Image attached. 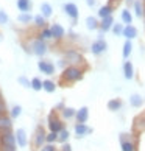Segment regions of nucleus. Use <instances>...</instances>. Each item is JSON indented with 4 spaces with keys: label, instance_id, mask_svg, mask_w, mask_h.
Listing matches in <instances>:
<instances>
[{
    "label": "nucleus",
    "instance_id": "f8f14e48",
    "mask_svg": "<svg viewBox=\"0 0 145 151\" xmlns=\"http://www.w3.org/2000/svg\"><path fill=\"white\" fill-rule=\"evenodd\" d=\"M114 24H115V20H114V16H108V17H103V19H100V28H98V33L102 35V37H103V35H105V33H108V31H111V30H113Z\"/></svg>",
    "mask_w": 145,
    "mask_h": 151
},
{
    "label": "nucleus",
    "instance_id": "423d86ee",
    "mask_svg": "<svg viewBox=\"0 0 145 151\" xmlns=\"http://www.w3.org/2000/svg\"><path fill=\"white\" fill-rule=\"evenodd\" d=\"M89 48H91V53L94 56H102V55H105L108 52V42L103 37H97L95 41L91 42Z\"/></svg>",
    "mask_w": 145,
    "mask_h": 151
},
{
    "label": "nucleus",
    "instance_id": "37998d69",
    "mask_svg": "<svg viewBox=\"0 0 145 151\" xmlns=\"http://www.w3.org/2000/svg\"><path fill=\"white\" fill-rule=\"evenodd\" d=\"M59 151H74V150H72V145H70L69 142H66V143H63V145H61Z\"/></svg>",
    "mask_w": 145,
    "mask_h": 151
},
{
    "label": "nucleus",
    "instance_id": "c9c22d12",
    "mask_svg": "<svg viewBox=\"0 0 145 151\" xmlns=\"http://www.w3.org/2000/svg\"><path fill=\"white\" fill-rule=\"evenodd\" d=\"M42 81L39 76H35V78H31V89L35 92H39V91H42Z\"/></svg>",
    "mask_w": 145,
    "mask_h": 151
},
{
    "label": "nucleus",
    "instance_id": "ea45409f",
    "mask_svg": "<svg viewBox=\"0 0 145 151\" xmlns=\"http://www.w3.org/2000/svg\"><path fill=\"white\" fill-rule=\"evenodd\" d=\"M39 151H59V148L56 147V143H44Z\"/></svg>",
    "mask_w": 145,
    "mask_h": 151
},
{
    "label": "nucleus",
    "instance_id": "cd10ccee",
    "mask_svg": "<svg viewBox=\"0 0 145 151\" xmlns=\"http://www.w3.org/2000/svg\"><path fill=\"white\" fill-rule=\"evenodd\" d=\"M108 109L109 111H113V112H117V111H120L122 109V106H123V101H122V98H111L109 101H108Z\"/></svg>",
    "mask_w": 145,
    "mask_h": 151
},
{
    "label": "nucleus",
    "instance_id": "7c9ffc66",
    "mask_svg": "<svg viewBox=\"0 0 145 151\" xmlns=\"http://www.w3.org/2000/svg\"><path fill=\"white\" fill-rule=\"evenodd\" d=\"M33 19H35V16L31 13H19V16H17V22L20 25H30Z\"/></svg>",
    "mask_w": 145,
    "mask_h": 151
},
{
    "label": "nucleus",
    "instance_id": "412c9836",
    "mask_svg": "<svg viewBox=\"0 0 145 151\" xmlns=\"http://www.w3.org/2000/svg\"><path fill=\"white\" fill-rule=\"evenodd\" d=\"M84 24L89 31H98V28H100V19L95 17V16H87Z\"/></svg>",
    "mask_w": 145,
    "mask_h": 151
},
{
    "label": "nucleus",
    "instance_id": "7ed1b4c3",
    "mask_svg": "<svg viewBox=\"0 0 145 151\" xmlns=\"http://www.w3.org/2000/svg\"><path fill=\"white\" fill-rule=\"evenodd\" d=\"M30 50H31V55H35L38 58H44L48 52V44L47 41H44L42 37H35L30 41Z\"/></svg>",
    "mask_w": 145,
    "mask_h": 151
},
{
    "label": "nucleus",
    "instance_id": "bb28decb",
    "mask_svg": "<svg viewBox=\"0 0 145 151\" xmlns=\"http://www.w3.org/2000/svg\"><path fill=\"white\" fill-rule=\"evenodd\" d=\"M131 55H133V41L125 39L123 47H122V56H123V59H130Z\"/></svg>",
    "mask_w": 145,
    "mask_h": 151
},
{
    "label": "nucleus",
    "instance_id": "2f4dec72",
    "mask_svg": "<svg viewBox=\"0 0 145 151\" xmlns=\"http://www.w3.org/2000/svg\"><path fill=\"white\" fill-rule=\"evenodd\" d=\"M33 25H35L36 28H39V30H42V28H45V27H48V25H47V19L44 17L41 13L35 16V19H33Z\"/></svg>",
    "mask_w": 145,
    "mask_h": 151
},
{
    "label": "nucleus",
    "instance_id": "473e14b6",
    "mask_svg": "<svg viewBox=\"0 0 145 151\" xmlns=\"http://www.w3.org/2000/svg\"><path fill=\"white\" fill-rule=\"evenodd\" d=\"M69 139H70V131L67 129V128H63V129L58 132V143L63 145L66 142H69Z\"/></svg>",
    "mask_w": 145,
    "mask_h": 151
},
{
    "label": "nucleus",
    "instance_id": "6e6552de",
    "mask_svg": "<svg viewBox=\"0 0 145 151\" xmlns=\"http://www.w3.org/2000/svg\"><path fill=\"white\" fill-rule=\"evenodd\" d=\"M38 69H39L41 73L47 75V76H53L55 73H56V65H55L52 61L44 59V58H41L38 61Z\"/></svg>",
    "mask_w": 145,
    "mask_h": 151
},
{
    "label": "nucleus",
    "instance_id": "79ce46f5",
    "mask_svg": "<svg viewBox=\"0 0 145 151\" xmlns=\"http://www.w3.org/2000/svg\"><path fill=\"white\" fill-rule=\"evenodd\" d=\"M6 112H9L8 108H6V101L3 100L2 93H0V115H2V114H6Z\"/></svg>",
    "mask_w": 145,
    "mask_h": 151
},
{
    "label": "nucleus",
    "instance_id": "b1692460",
    "mask_svg": "<svg viewBox=\"0 0 145 151\" xmlns=\"http://www.w3.org/2000/svg\"><path fill=\"white\" fill-rule=\"evenodd\" d=\"M133 11H130L128 8H123L120 11V22L123 25H130V24H133Z\"/></svg>",
    "mask_w": 145,
    "mask_h": 151
},
{
    "label": "nucleus",
    "instance_id": "4be33fe9",
    "mask_svg": "<svg viewBox=\"0 0 145 151\" xmlns=\"http://www.w3.org/2000/svg\"><path fill=\"white\" fill-rule=\"evenodd\" d=\"M16 6L20 13H31L33 2L31 0H16Z\"/></svg>",
    "mask_w": 145,
    "mask_h": 151
},
{
    "label": "nucleus",
    "instance_id": "09e8293b",
    "mask_svg": "<svg viewBox=\"0 0 145 151\" xmlns=\"http://www.w3.org/2000/svg\"><path fill=\"white\" fill-rule=\"evenodd\" d=\"M125 2H126V3H130V5H131L133 2H134V0H125Z\"/></svg>",
    "mask_w": 145,
    "mask_h": 151
},
{
    "label": "nucleus",
    "instance_id": "c03bdc74",
    "mask_svg": "<svg viewBox=\"0 0 145 151\" xmlns=\"http://www.w3.org/2000/svg\"><path fill=\"white\" fill-rule=\"evenodd\" d=\"M119 3H122V0H109V2H108V5L113 9H117V5H119Z\"/></svg>",
    "mask_w": 145,
    "mask_h": 151
},
{
    "label": "nucleus",
    "instance_id": "f3484780",
    "mask_svg": "<svg viewBox=\"0 0 145 151\" xmlns=\"http://www.w3.org/2000/svg\"><path fill=\"white\" fill-rule=\"evenodd\" d=\"M75 115H76V109L72 108V106H66L63 111H59V117H61L64 122L75 120Z\"/></svg>",
    "mask_w": 145,
    "mask_h": 151
},
{
    "label": "nucleus",
    "instance_id": "a211bd4d",
    "mask_svg": "<svg viewBox=\"0 0 145 151\" xmlns=\"http://www.w3.org/2000/svg\"><path fill=\"white\" fill-rule=\"evenodd\" d=\"M139 36V31L137 28L133 24L130 25H125V28H123V35H122V37H125V39H130V41H134V39Z\"/></svg>",
    "mask_w": 145,
    "mask_h": 151
},
{
    "label": "nucleus",
    "instance_id": "2eb2a0df",
    "mask_svg": "<svg viewBox=\"0 0 145 151\" xmlns=\"http://www.w3.org/2000/svg\"><path fill=\"white\" fill-rule=\"evenodd\" d=\"M16 142H17V147L20 148H25L28 145V136H27V131L24 128H17L16 129Z\"/></svg>",
    "mask_w": 145,
    "mask_h": 151
},
{
    "label": "nucleus",
    "instance_id": "39448f33",
    "mask_svg": "<svg viewBox=\"0 0 145 151\" xmlns=\"http://www.w3.org/2000/svg\"><path fill=\"white\" fill-rule=\"evenodd\" d=\"M63 11H64V14L72 20V25L75 27L76 22H78V17H80V9H78V5L74 3V2H66L63 5Z\"/></svg>",
    "mask_w": 145,
    "mask_h": 151
},
{
    "label": "nucleus",
    "instance_id": "5701e85b",
    "mask_svg": "<svg viewBox=\"0 0 145 151\" xmlns=\"http://www.w3.org/2000/svg\"><path fill=\"white\" fill-rule=\"evenodd\" d=\"M144 103H145V100H144L142 95H139V93H131L130 95V104H131V108L139 109V108H142V106H144Z\"/></svg>",
    "mask_w": 145,
    "mask_h": 151
},
{
    "label": "nucleus",
    "instance_id": "c756f323",
    "mask_svg": "<svg viewBox=\"0 0 145 151\" xmlns=\"http://www.w3.org/2000/svg\"><path fill=\"white\" fill-rule=\"evenodd\" d=\"M113 13H114V9L106 3V5H103V6L98 8V11H97V17H98V19H103V17H108V16H113Z\"/></svg>",
    "mask_w": 145,
    "mask_h": 151
},
{
    "label": "nucleus",
    "instance_id": "3c124183",
    "mask_svg": "<svg viewBox=\"0 0 145 151\" xmlns=\"http://www.w3.org/2000/svg\"><path fill=\"white\" fill-rule=\"evenodd\" d=\"M142 2H144V3H145V0H142Z\"/></svg>",
    "mask_w": 145,
    "mask_h": 151
},
{
    "label": "nucleus",
    "instance_id": "f03ea898",
    "mask_svg": "<svg viewBox=\"0 0 145 151\" xmlns=\"http://www.w3.org/2000/svg\"><path fill=\"white\" fill-rule=\"evenodd\" d=\"M63 58L67 61L69 65H80V67L86 65V59L83 56V53L78 48H74V47L64 48L63 50Z\"/></svg>",
    "mask_w": 145,
    "mask_h": 151
},
{
    "label": "nucleus",
    "instance_id": "9b49d317",
    "mask_svg": "<svg viewBox=\"0 0 145 151\" xmlns=\"http://www.w3.org/2000/svg\"><path fill=\"white\" fill-rule=\"evenodd\" d=\"M122 72H123L125 80L131 81L133 78L136 76V69H134V64H133V61L125 59V61H123V64H122Z\"/></svg>",
    "mask_w": 145,
    "mask_h": 151
},
{
    "label": "nucleus",
    "instance_id": "f257e3e1",
    "mask_svg": "<svg viewBox=\"0 0 145 151\" xmlns=\"http://www.w3.org/2000/svg\"><path fill=\"white\" fill-rule=\"evenodd\" d=\"M84 78V69L80 65H67L61 72V81L64 84H75Z\"/></svg>",
    "mask_w": 145,
    "mask_h": 151
},
{
    "label": "nucleus",
    "instance_id": "a18cd8bd",
    "mask_svg": "<svg viewBox=\"0 0 145 151\" xmlns=\"http://www.w3.org/2000/svg\"><path fill=\"white\" fill-rule=\"evenodd\" d=\"M69 41H78V35L76 33H74L72 30H69V36H67Z\"/></svg>",
    "mask_w": 145,
    "mask_h": 151
},
{
    "label": "nucleus",
    "instance_id": "6ab92c4d",
    "mask_svg": "<svg viewBox=\"0 0 145 151\" xmlns=\"http://www.w3.org/2000/svg\"><path fill=\"white\" fill-rule=\"evenodd\" d=\"M87 120H89V108L87 106H81L80 109H76L75 122L76 123H87Z\"/></svg>",
    "mask_w": 145,
    "mask_h": 151
},
{
    "label": "nucleus",
    "instance_id": "ddd939ff",
    "mask_svg": "<svg viewBox=\"0 0 145 151\" xmlns=\"http://www.w3.org/2000/svg\"><path fill=\"white\" fill-rule=\"evenodd\" d=\"M50 30H52V35H53V41L61 42L66 39V30L61 24H58V22H55V24L50 25Z\"/></svg>",
    "mask_w": 145,
    "mask_h": 151
},
{
    "label": "nucleus",
    "instance_id": "864d4df0",
    "mask_svg": "<svg viewBox=\"0 0 145 151\" xmlns=\"http://www.w3.org/2000/svg\"><path fill=\"white\" fill-rule=\"evenodd\" d=\"M144 100H145V98H144Z\"/></svg>",
    "mask_w": 145,
    "mask_h": 151
},
{
    "label": "nucleus",
    "instance_id": "f704fd0d",
    "mask_svg": "<svg viewBox=\"0 0 145 151\" xmlns=\"http://www.w3.org/2000/svg\"><path fill=\"white\" fill-rule=\"evenodd\" d=\"M20 115H22V106L20 104H14L13 108L9 109V117L14 120V119H19Z\"/></svg>",
    "mask_w": 145,
    "mask_h": 151
},
{
    "label": "nucleus",
    "instance_id": "c85d7f7f",
    "mask_svg": "<svg viewBox=\"0 0 145 151\" xmlns=\"http://www.w3.org/2000/svg\"><path fill=\"white\" fill-rule=\"evenodd\" d=\"M39 11H41V14L45 19H50L53 16V8H52V5H50L48 2H42L41 6H39Z\"/></svg>",
    "mask_w": 145,
    "mask_h": 151
},
{
    "label": "nucleus",
    "instance_id": "dca6fc26",
    "mask_svg": "<svg viewBox=\"0 0 145 151\" xmlns=\"http://www.w3.org/2000/svg\"><path fill=\"white\" fill-rule=\"evenodd\" d=\"M74 131H75L76 139H81V137H84V136H87V134L92 132V129L86 125V123H75Z\"/></svg>",
    "mask_w": 145,
    "mask_h": 151
},
{
    "label": "nucleus",
    "instance_id": "20e7f679",
    "mask_svg": "<svg viewBox=\"0 0 145 151\" xmlns=\"http://www.w3.org/2000/svg\"><path fill=\"white\" fill-rule=\"evenodd\" d=\"M47 126H48V131H53V132H59L63 128H66L64 125V120L58 115V111H52L47 117Z\"/></svg>",
    "mask_w": 145,
    "mask_h": 151
},
{
    "label": "nucleus",
    "instance_id": "4c0bfd02",
    "mask_svg": "<svg viewBox=\"0 0 145 151\" xmlns=\"http://www.w3.org/2000/svg\"><path fill=\"white\" fill-rule=\"evenodd\" d=\"M123 28H125V25L122 24V22H119V24H114V27H113V35L114 36H117V37H120L122 35H123Z\"/></svg>",
    "mask_w": 145,
    "mask_h": 151
},
{
    "label": "nucleus",
    "instance_id": "49530a36",
    "mask_svg": "<svg viewBox=\"0 0 145 151\" xmlns=\"http://www.w3.org/2000/svg\"><path fill=\"white\" fill-rule=\"evenodd\" d=\"M84 2H86V5L89 8H95L97 6V0H84Z\"/></svg>",
    "mask_w": 145,
    "mask_h": 151
},
{
    "label": "nucleus",
    "instance_id": "58836bf2",
    "mask_svg": "<svg viewBox=\"0 0 145 151\" xmlns=\"http://www.w3.org/2000/svg\"><path fill=\"white\" fill-rule=\"evenodd\" d=\"M45 143H58V132L48 131L45 136Z\"/></svg>",
    "mask_w": 145,
    "mask_h": 151
},
{
    "label": "nucleus",
    "instance_id": "8fccbe9b",
    "mask_svg": "<svg viewBox=\"0 0 145 151\" xmlns=\"http://www.w3.org/2000/svg\"><path fill=\"white\" fill-rule=\"evenodd\" d=\"M144 20H145V11H144Z\"/></svg>",
    "mask_w": 145,
    "mask_h": 151
},
{
    "label": "nucleus",
    "instance_id": "1a4fd4ad",
    "mask_svg": "<svg viewBox=\"0 0 145 151\" xmlns=\"http://www.w3.org/2000/svg\"><path fill=\"white\" fill-rule=\"evenodd\" d=\"M45 136H47V132H45V129H44V126L38 125L36 131H35V136H33V143H35L36 150H39L44 143H45Z\"/></svg>",
    "mask_w": 145,
    "mask_h": 151
},
{
    "label": "nucleus",
    "instance_id": "a878e982",
    "mask_svg": "<svg viewBox=\"0 0 145 151\" xmlns=\"http://www.w3.org/2000/svg\"><path fill=\"white\" fill-rule=\"evenodd\" d=\"M56 89H58V83H56V81L48 80V78L42 81V91H45L47 93H53Z\"/></svg>",
    "mask_w": 145,
    "mask_h": 151
},
{
    "label": "nucleus",
    "instance_id": "9d476101",
    "mask_svg": "<svg viewBox=\"0 0 145 151\" xmlns=\"http://www.w3.org/2000/svg\"><path fill=\"white\" fill-rule=\"evenodd\" d=\"M0 145L9 148H17V142H16V134L13 131H8L0 136Z\"/></svg>",
    "mask_w": 145,
    "mask_h": 151
},
{
    "label": "nucleus",
    "instance_id": "a19ab883",
    "mask_svg": "<svg viewBox=\"0 0 145 151\" xmlns=\"http://www.w3.org/2000/svg\"><path fill=\"white\" fill-rule=\"evenodd\" d=\"M6 24H9V17L3 9H0V27H5Z\"/></svg>",
    "mask_w": 145,
    "mask_h": 151
},
{
    "label": "nucleus",
    "instance_id": "de8ad7c7",
    "mask_svg": "<svg viewBox=\"0 0 145 151\" xmlns=\"http://www.w3.org/2000/svg\"><path fill=\"white\" fill-rule=\"evenodd\" d=\"M64 108H66V104H64V101H61V103H58L56 106H55L53 109H55V111H58V112H59V111H63Z\"/></svg>",
    "mask_w": 145,
    "mask_h": 151
},
{
    "label": "nucleus",
    "instance_id": "603ef678",
    "mask_svg": "<svg viewBox=\"0 0 145 151\" xmlns=\"http://www.w3.org/2000/svg\"><path fill=\"white\" fill-rule=\"evenodd\" d=\"M0 93H2V92H0Z\"/></svg>",
    "mask_w": 145,
    "mask_h": 151
},
{
    "label": "nucleus",
    "instance_id": "0eeeda50",
    "mask_svg": "<svg viewBox=\"0 0 145 151\" xmlns=\"http://www.w3.org/2000/svg\"><path fill=\"white\" fill-rule=\"evenodd\" d=\"M119 142L122 151H137V142L133 140L131 134H120Z\"/></svg>",
    "mask_w": 145,
    "mask_h": 151
},
{
    "label": "nucleus",
    "instance_id": "aec40b11",
    "mask_svg": "<svg viewBox=\"0 0 145 151\" xmlns=\"http://www.w3.org/2000/svg\"><path fill=\"white\" fill-rule=\"evenodd\" d=\"M133 6V14L136 16L139 19H144V11H145V3L142 0H134V2L131 3Z\"/></svg>",
    "mask_w": 145,
    "mask_h": 151
},
{
    "label": "nucleus",
    "instance_id": "4468645a",
    "mask_svg": "<svg viewBox=\"0 0 145 151\" xmlns=\"http://www.w3.org/2000/svg\"><path fill=\"white\" fill-rule=\"evenodd\" d=\"M8 131H13V119L6 114L0 115V136Z\"/></svg>",
    "mask_w": 145,
    "mask_h": 151
},
{
    "label": "nucleus",
    "instance_id": "e433bc0d",
    "mask_svg": "<svg viewBox=\"0 0 145 151\" xmlns=\"http://www.w3.org/2000/svg\"><path fill=\"white\" fill-rule=\"evenodd\" d=\"M17 83L22 87H25V89H31V80H30V78H27L25 75L17 76Z\"/></svg>",
    "mask_w": 145,
    "mask_h": 151
},
{
    "label": "nucleus",
    "instance_id": "72a5a7b5",
    "mask_svg": "<svg viewBox=\"0 0 145 151\" xmlns=\"http://www.w3.org/2000/svg\"><path fill=\"white\" fill-rule=\"evenodd\" d=\"M39 37H42L44 41H53V35H52V30H50V27H45V28H42L39 31Z\"/></svg>",
    "mask_w": 145,
    "mask_h": 151
},
{
    "label": "nucleus",
    "instance_id": "393cba45",
    "mask_svg": "<svg viewBox=\"0 0 145 151\" xmlns=\"http://www.w3.org/2000/svg\"><path fill=\"white\" fill-rule=\"evenodd\" d=\"M136 132H142L145 131V112H142L141 115H137L134 119V125H133Z\"/></svg>",
    "mask_w": 145,
    "mask_h": 151
}]
</instances>
